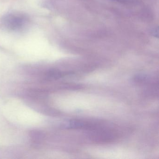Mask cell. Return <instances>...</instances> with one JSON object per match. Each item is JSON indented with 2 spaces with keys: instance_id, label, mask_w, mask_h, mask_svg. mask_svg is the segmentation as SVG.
<instances>
[{
  "instance_id": "obj_1",
  "label": "cell",
  "mask_w": 159,
  "mask_h": 159,
  "mask_svg": "<svg viewBox=\"0 0 159 159\" xmlns=\"http://www.w3.org/2000/svg\"><path fill=\"white\" fill-rule=\"evenodd\" d=\"M30 18L21 12H11L3 16L1 23L3 27L11 31H19L25 29L29 25Z\"/></svg>"
},
{
  "instance_id": "obj_2",
  "label": "cell",
  "mask_w": 159,
  "mask_h": 159,
  "mask_svg": "<svg viewBox=\"0 0 159 159\" xmlns=\"http://www.w3.org/2000/svg\"><path fill=\"white\" fill-rule=\"evenodd\" d=\"M65 126L67 128L70 129H82L91 127V125L85 122L76 120H70Z\"/></svg>"
},
{
  "instance_id": "obj_3",
  "label": "cell",
  "mask_w": 159,
  "mask_h": 159,
  "mask_svg": "<svg viewBox=\"0 0 159 159\" xmlns=\"http://www.w3.org/2000/svg\"><path fill=\"white\" fill-rule=\"evenodd\" d=\"M134 81L138 83H147L150 80V77L144 74H139L134 77Z\"/></svg>"
},
{
  "instance_id": "obj_4",
  "label": "cell",
  "mask_w": 159,
  "mask_h": 159,
  "mask_svg": "<svg viewBox=\"0 0 159 159\" xmlns=\"http://www.w3.org/2000/svg\"><path fill=\"white\" fill-rule=\"evenodd\" d=\"M65 74H66L65 73H62L58 70H51L48 73V77L52 79H57L63 77Z\"/></svg>"
}]
</instances>
